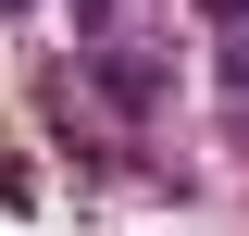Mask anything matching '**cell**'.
Returning <instances> with one entry per match:
<instances>
[{"instance_id":"1","label":"cell","mask_w":249,"mask_h":236,"mask_svg":"<svg viewBox=\"0 0 249 236\" xmlns=\"http://www.w3.org/2000/svg\"><path fill=\"white\" fill-rule=\"evenodd\" d=\"M100 87H112L124 112H150V100H162V62H137L124 37H100Z\"/></svg>"},{"instance_id":"3","label":"cell","mask_w":249,"mask_h":236,"mask_svg":"<svg viewBox=\"0 0 249 236\" xmlns=\"http://www.w3.org/2000/svg\"><path fill=\"white\" fill-rule=\"evenodd\" d=\"M199 13H212V25H249V0H199Z\"/></svg>"},{"instance_id":"4","label":"cell","mask_w":249,"mask_h":236,"mask_svg":"<svg viewBox=\"0 0 249 236\" xmlns=\"http://www.w3.org/2000/svg\"><path fill=\"white\" fill-rule=\"evenodd\" d=\"M75 13H88V25H100V13H112V0H75Z\"/></svg>"},{"instance_id":"5","label":"cell","mask_w":249,"mask_h":236,"mask_svg":"<svg viewBox=\"0 0 249 236\" xmlns=\"http://www.w3.org/2000/svg\"><path fill=\"white\" fill-rule=\"evenodd\" d=\"M0 13H25V0H0Z\"/></svg>"},{"instance_id":"2","label":"cell","mask_w":249,"mask_h":236,"mask_svg":"<svg viewBox=\"0 0 249 236\" xmlns=\"http://www.w3.org/2000/svg\"><path fill=\"white\" fill-rule=\"evenodd\" d=\"M224 124H237V137H249V37H237V50H224Z\"/></svg>"}]
</instances>
